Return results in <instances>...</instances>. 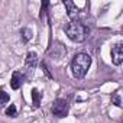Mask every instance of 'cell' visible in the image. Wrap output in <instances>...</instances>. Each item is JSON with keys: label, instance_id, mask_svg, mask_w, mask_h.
I'll list each match as a JSON object with an SVG mask.
<instances>
[{"label": "cell", "instance_id": "obj_1", "mask_svg": "<svg viewBox=\"0 0 123 123\" xmlns=\"http://www.w3.org/2000/svg\"><path fill=\"white\" fill-rule=\"evenodd\" d=\"M91 65V56L86 52L77 54L71 61V71L75 78H84Z\"/></svg>", "mask_w": 123, "mask_h": 123}, {"label": "cell", "instance_id": "obj_2", "mask_svg": "<svg viewBox=\"0 0 123 123\" xmlns=\"http://www.w3.org/2000/svg\"><path fill=\"white\" fill-rule=\"evenodd\" d=\"M67 36L74 41V42H84L87 35H88V28L78 20H71L65 28H64Z\"/></svg>", "mask_w": 123, "mask_h": 123}, {"label": "cell", "instance_id": "obj_3", "mask_svg": "<svg viewBox=\"0 0 123 123\" xmlns=\"http://www.w3.org/2000/svg\"><path fill=\"white\" fill-rule=\"evenodd\" d=\"M51 110H52V114L55 117H59V119L61 117H65L68 114V103L65 100H62V98H56L54 101Z\"/></svg>", "mask_w": 123, "mask_h": 123}, {"label": "cell", "instance_id": "obj_4", "mask_svg": "<svg viewBox=\"0 0 123 123\" xmlns=\"http://www.w3.org/2000/svg\"><path fill=\"white\" fill-rule=\"evenodd\" d=\"M111 61L114 65H120L123 61V45L122 43H116L111 48Z\"/></svg>", "mask_w": 123, "mask_h": 123}, {"label": "cell", "instance_id": "obj_5", "mask_svg": "<svg viewBox=\"0 0 123 123\" xmlns=\"http://www.w3.org/2000/svg\"><path fill=\"white\" fill-rule=\"evenodd\" d=\"M23 81H25V74L22 71H15L12 75V80H10V86L13 90H19L22 87Z\"/></svg>", "mask_w": 123, "mask_h": 123}, {"label": "cell", "instance_id": "obj_6", "mask_svg": "<svg viewBox=\"0 0 123 123\" xmlns=\"http://www.w3.org/2000/svg\"><path fill=\"white\" fill-rule=\"evenodd\" d=\"M36 62H38V55H36V52H33V51L28 52L26 54V59H25V67H26V70L32 73L35 70V67H36Z\"/></svg>", "mask_w": 123, "mask_h": 123}, {"label": "cell", "instance_id": "obj_7", "mask_svg": "<svg viewBox=\"0 0 123 123\" xmlns=\"http://www.w3.org/2000/svg\"><path fill=\"white\" fill-rule=\"evenodd\" d=\"M64 6H65V9H67L68 18H70L71 20H74V19L78 16V7H77L73 2H70V0H65V2H64Z\"/></svg>", "mask_w": 123, "mask_h": 123}, {"label": "cell", "instance_id": "obj_8", "mask_svg": "<svg viewBox=\"0 0 123 123\" xmlns=\"http://www.w3.org/2000/svg\"><path fill=\"white\" fill-rule=\"evenodd\" d=\"M20 35H22V39H23V42H28V41H31L32 39V31L29 29V28H23L22 31H20Z\"/></svg>", "mask_w": 123, "mask_h": 123}, {"label": "cell", "instance_id": "obj_9", "mask_svg": "<svg viewBox=\"0 0 123 123\" xmlns=\"http://www.w3.org/2000/svg\"><path fill=\"white\" fill-rule=\"evenodd\" d=\"M32 101H33L35 107H39V104H41V93L36 88L32 90Z\"/></svg>", "mask_w": 123, "mask_h": 123}, {"label": "cell", "instance_id": "obj_10", "mask_svg": "<svg viewBox=\"0 0 123 123\" xmlns=\"http://www.w3.org/2000/svg\"><path fill=\"white\" fill-rule=\"evenodd\" d=\"M9 100H10L9 94L6 91H3V90H0V107H5L9 103Z\"/></svg>", "mask_w": 123, "mask_h": 123}, {"label": "cell", "instance_id": "obj_11", "mask_svg": "<svg viewBox=\"0 0 123 123\" xmlns=\"http://www.w3.org/2000/svg\"><path fill=\"white\" fill-rule=\"evenodd\" d=\"M16 113H18V109H16L15 104H10V106L7 107V110H6V114H7L9 117H15Z\"/></svg>", "mask_w": 123, "mask_h": 123}, {"label": "cell", "instance_id": "obj_12", "mask_svg": "<svg viewBox=\"0 0 123 123\" xmlns=\"http://www.w3.org/2000/svg\"><path fill=\"white\" fill-rule=\"evenodd\" d=\"M111 100H113V103H114V104H116L117 107H120V106H122V100H120V97H119V94H114Z\"/></svg>", "mask_w": 123, "mask_h": 123}]
</instances>
